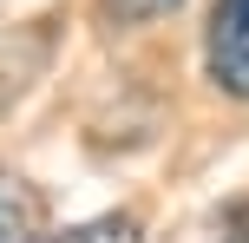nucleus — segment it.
Returning <instances> with one entry per match:
<instances>
[{
  "label": "nucleus",
  "instance_id": "nucleus-2",
  "mask_svg": "<svg viewBox=\"0 0 249 243\" xmlns=\"http://www.w3.org/2000/svg\"><path fill=\"white\" fill-rule=\"evenodd\" d=\"M39 237H46V197L20 171H0V243H39Z\"/></svg>",
  "mask_w": 249,
  "mask_h": 243
},
{
  "label": "nucleus",
  "instance_id": "nucleus-3",
  "mask_svg": "<svg viewBox=\"0 0 249 243\" xmlns=\"http://www.w3.org/2000/svg\"><path fill=\"white\" fill-rule=\"evenodd\" d=\"M39 243H144V224L131 210H105L92 224H66V230H46Z\"/></svg>",
  "mask_w": 249,
  "mask_h": 243
},
{
  "label": "nucleus",
  "instance_id": "nucleus-5",
  "mask_svg": "<svg viewBox=\"0 0 249 243\" xmlns=\"http://www.w3.org/2000/svg\"><path fill=\"white\" fill-rule=\"evenodd\" d=\"M216 243H249V197L223 217V237H216Z\"/></svg>",
  "mask_w": 249,
  "mask_h": 243
},
{
  "label": "nucleus",
  "instance_id": "nucleus-4",
  "mask_svg": "<svg viewBox=\"0 0 249 243\" xmlns=\"http://www.w3.org/2000/svg\"><path fill=\"white\" fill-rule=\"evenodd\" d=\"M177 0H105V13H112V20H158V13H171Z\"/></svg>",
  "mask_w": 249,
  "mask_h": 243
},
{
  "label": "nucleus",
  "instance_id": "nucleus-1",
  "mask_svg": "<svg viewBox=\"0 0 249 243\" xmlns=\"http://www.w3.org/2000/svg\"><path fill=\"white\" fill-rule=\"evenodd\" d=\"M203 66H210L216 92L249 99V0H210V26H203Z\"/></svg>",
  "mask_w": 249,
  "mask_h": 243
}]
</instances>
